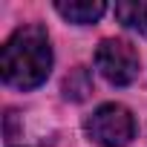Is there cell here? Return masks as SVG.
<instances>
[{"instance_id": "cell-1", "label": "cell", "mask_w": 147, "mask_h": 147, "mask_svg": "<svg viewBox=\"0 0 147 147\" xmlns=\"http://www.w3.org/2000/svg\"><path fill=\"white\" fill-rule=\"evenodd\" d=\"M52 69V46L43 26H20L3 43L0 52V72L3 81L15 90H35L46 81Z\"/></svg>"}, {"instance_id": "cell-2", "label": "cell", "mask_w": 147, "mask_h": 147, "mask_svg": "<svg viewBox=\"0 0 147 147\" xmlns=\"http://www.w3.org/2000/svg\"><path fill=\"white\" fill-rule=\"evenodd\" d=\"M87 136L101 144V147H127L136 136V121L133 113L121 104H101L87 121H84Z\"/></svg>"}, {"instance_id": "cell-3", "label": "cell", "mask_w": 147, "mask_h": 147, "mask_svg": "<svg viewBox=\"0 0 147 147\" xmlns=\"http://www.w3.org/2000/svg\"><path fill=\"white\" fill-rule=\"evenodd\" d=\"M95 69L115 87H127L138 75V52L121 38H107L95 49Z\"/></svg>"}, {"instance_id": "cell-4", "label": "cell", "mask_w": 147, "mask_h": 147, "mask_svg": "<svg viewBox=\"0 0 147 147\" xmlns=\"http://www.w3.org/2000/svg\"><path fill=\"white\" fill-rule=\"evenodd\" d=\"M55 12H58L63 20H69V23L84 26V23L98 20V18L107 12V3H101V0H58V3H55Z\"/></svg>"}, {"instance_id": "cell-5", "label": "cell", "mask_w": 147, "mask_h": 147, "mask_svg": "<svg viewBox=\"0 0 147 147\" xmlns=\"http://www.w3.org/2000/svg\"><path fill=\"white\" fill-rule=\"evenodd\" d=\"M115 18L127 29L147 38V0H121V3H115Z\"/></svg>"}, {"instance_id": "cell-6", "label": "cell", "mask_w": 147, "mask_h": 147, "mask_svg": "<svg viewBox=\"0 0 147 147\" xmlns=\"http://www.w3.org/2000/svg\"><path fill=\"white\" fill-rule=\"evenodd\" d=\"M92 92V81H90V69L78 66V69H72L66 81H63V95L72 98V101H84L87 95Z\"/></svg>"}]
</instances>
